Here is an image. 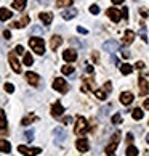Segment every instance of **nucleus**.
<instances>
[{
  "label": "nucleus",
  "instance_id": "nucleus-1",
  "mask_svg": "<svg viewBox=\"0 0 149 156\" xmlns=\"http://www.w3.org/2000/svg\"><path fill=\"white\" fill-rule=\"evenodd\" d=\"M29 45H31V48L36 51L37 55H43L45 53V42H43V39L32 37V39H29Z\"/></svg>",
  "mask_w": 149,
  "mask_h": 156
},
{
  "label": "nucleus",
  "instance_id": "nucleus-2",
  "mask_svg": "<svg viewBox=\"0 0 149 156\" xmlns=\"http://www.w3.org/2000/svg\"><path fill=\"white\" fill-rule=\"evenodd\" d=\"M119 142H120V132H116L111 138V143L106 147V154L107 156H116V150L119 147Z\"/></svg>",
  "mask_w": 149,
  "mask_h": 156
},
{
  "label": "nucleus",
  "instance_id": "nucleus-3",
  "mask_svg": "<svg viewBox=\"0 0 149 156\" xmlns=\"http://www.w3.org/2000/svg\"><path fill=\"white\" fill-rule=\"evenodd\" d=\"M74 132H76L77 135H85V134H87V132H88V122H87V119L82 118V116H79Z\"/></svg>",
  "mask_w": 149,
  "mask_h": 156
},
{
  "label": "nucleus",
  "instance_id": "nucleus-4",
  "mask_svg": "<svg viewBox=\"0 0 149 156\" xmlns=\"http://www.w3.org/2000/svg\"><path fill=\"white\" fill-rule=\"evenodd\" d=\"M53 89L56 92H59V94H67V90H69V85H67V82L63 77H56L53 80Z\"/></svg>",
  "mask_w": 149,
  "mask_h": 156
},
{
  "label": "nucleus",
  "instance_id": "nucleus-5",
  "mask_svg": "<svg viewBox=\"0 0 149 156\" xmlns=\"http://www.w3.org/2000/svg\"><path fill=\"white\" fill-rule=\"evenodd\" d=\"M53 135H55V143H56V145L63 143V142L66 140V137H67L66 130L63 129V127H56V129L53 130Z\"/></svg>",
  "mask_w": 149,
  "mask_h": 156
},
{
  "label": "nucleus",
  "instance_id": "nucleus-6",
  "mask_svg": "<svg viewBox=\"0 0 149 156\" xmlns=\"http://www.w3.org/2000/svg\"><path fill=\"white\" fill-rule=\"evenodd\" d=\"M8 60H10V66H11V69H13L16 74H19V73H21V65H19L18 58H16V53H15V51L8 53Z\"/></svg>",
  "mask_w": 149,
  "mask_h": 156
},
{
  "label": "nucleus",
  "instance_id": "nucleus-7",
  "mask_svg": "<svg viewBox=\"0 0 149 156\" xmlns=\"http://www.w3.org/2000/svg\"><path fill=\"white\" fill-rule=\"evenodd\" d=\"M18 151L22 153L24 156H36L39 153H42V150H40V148H27L26 145H19L18 147Z\"/></svg>",
  "mask_w": 149,
  "mask_h": 156
},
{
  "label": "nucleus",
  "instance_id": "nucleus-8",
  "mask_svg": "<svg viewBox=\"0 0 149 156\" xmlns=\"http://www.w3.org/2000/svg\"><path fill=\"white\" fill-rule=\"evenodd\" d=\"M63 114H64V106H63L59 101L53 103V106H51V116L56 118V119H59Z\"/></svg>",
  "mask_w": 149,
  "mask_h": 156
},
{
  "label": "nucleus",
  "instance_id": "nucleus-9",
  "mask_svg": "<svg viewBox=\"0 0 149 156\" xmlns=\"http://www.w3.org/2000/svg\"><path fill=\"white\" fill-rule=\"evenodd\" d=\"M103 50H106L107 53H116L119 50V44L116 40H106V42L103 44Z\"/></svg>",
  "mask_w": 149,
  "mask_h": 156
},
{
  "label": "nucleus",
  "instance_id": "nucleus-10",
  "mask_svg": "<svg viewBox=\"0 0 149 156\" xmlns=\"http://www.w3.org/2000/svg\"><path fill=\"white\" fill-rule=\"evenodd\" d=\"M107 16H109L114 23H119L120 18H122V11L117 10V8H109L107 10Z\"/></svg>",
  "mask_w": 149,
  "mask_h": 156
},
{
  "label": "nucleus",
  "instance_id": "nucleus-11",
  "mask_svg": "<svg viewBox=\"0 0 149 156\" xmlns=\"http://www.w3.org/2000/svg\"><path fill=\"white\" fill-rule=\"evenodd\" d=\"M63 58H64V61L67 63H72V61H76L77 60V51L76 50H64V53H63Z\"/></svg>",
  "mask_w": 149,
  "mask_h": 156
},
{
  "label": "nucleus",
  "instance_id": "nucleus-12",
  "mask_svg": "<svg viewBox=\"0 0 149 156\" xmlns=\"http://www.w3.org/2000/svg\"><path fill=\"white\" fill-rule=\"evenodd\" d=\"M138 84H140V94H141V95H146L147 92H149V84H147L146 77L140 76V77H138Z\"/></svg>",
  "mask_w": 149,
  "mask_h": 156
},
{
  "label": "nucleus",
  "instance_id": "nucleus-13",
  "mask_svg": "<svg viewBox=\"0 0 149 156\" xmlns=\"http://www.w3.org/2000/svg\"><path fill=\"white\" fill-rule=\"evenodd\" d=\"M26 79H27V82H29L31 85H34V87H37V85L40 84V77L37 76L36 73H26Z\"/></svg>",
  "mask_w": 149,
  "mask_h": 156
},
{
  "label": "nucleus",
  "instance_id": "nucleus-14",
  "mask_svg": "<svg viewBox=\"0 0 149 156\" xmlns=\"http://www.w3.org/2000/svg\"><path fill=\"white\" fill-rule=\"evenodd\" d=\"M76 147H77L79 151H82V153H87V151H88V148H90L88 142L85 140V138H79V140L76 142Z\"/></svg>",
  "mask_w": 149,
  "mask_h": 156
},
{
  "label": "nucleus",
  "instance_id": "nucleus-15",
  "mask_svg": "<svg viewBox=\"0 0 149 156\" xmlns=\"http://www.w3.org/2000/svg\"><path fill=\"white\" fill-rule=\"evenodd\" d=\"M131 101H133V94H131V92H124V94H120V103H122V105H130Z\"/></svg>",
  "mask_w": 149,
  "mask_h": 156
},
{
  "label": "nucleus",
  "instance_id": "nucleus-16",
  "mask_svg": "<svg viewBox=\"0 0 149 156\" xmlns=\"http://www.w3.org/2000/svg\"><path fill=\"white\" fill-rule=\"evenodd\" d=\"M135 40V32L133 31H125V34H124V40H122V44L125 45V47H127V45H130L131 42H133Z\"/></svg>",
  "mask_w": 149,
  "mask_h": 156
},
{
  "label": "nucleus",
  "instance_id": "nucleus-17",
  "mask_svg": "<svg viewBox=\"0 0 149 156\" xmlns=\"http://www.w3.org/2000/svg\"><path fill=\"white\" fill-rule=\"evenodd\" d=\"M39 18H40V21L43 23V24H51V21H53V15L50 13V11H43V13H40L39 15Z\"/></svg>",
  "mask_w": 149,
  "mask_h": 156
},
{
  "label": "nucleus",
  "instance_id": "nucleus-18",
  "mask_svg": "<svg viewBox=\"0 0 149 156\" xmlns=\"http://www.w3.org/2000/svg\"><path fill=\"white\" fill-rule=\"evenodd\" d=\"M61 44H63V39L59 36H53V37H51V40H50V48L51 50H56Z\"/></svg>",
  "mask_w": 149,
  "mask_h": 156
},
{
  "label": "nucleus",
  "instance_id": "nucleus-19",
  "mask_svg": "<svg viewBox=\"0 0 149 156\" xmlns=\"http://www.w3.org/2000/svg\"><path fill=\"white\" fill-rule=\"evenodd\" d=\"M61 16H63L64 20H72V18H76V16H77V10H76V8H69V10L63 11Z\"/></svg>",
  "mask_w": 149,
  "mask_h": 156
},
{
  "label": "nucleus",
  "instance_id": "nucleus-20",
  "mask_svg": "<svg viewBox=\"0 0 149 156\" xmlns=\"http://www.w3.org/2000/svg\"><path fill=\"white\" fill-rule=\"evenodd\" d=\"M11 16H13V13H11L8 8H0V21H7Z\"/></svg>",
  "mask_w": 149,
  "mask_h": 156
},
{
  "label": "nucleus",
  "instance_id": "nucleus-21",
  "mask_svg": "<svg viewBox=\"0 0 149 156\" xmlns=\"http://www.w3.org/2000/svg\"><path fill=\"white\" fill-rule=\"evenodd\" d=\"M11 150V145L8 140H3V138H0V151L2 153H10Z\"/></svg>",
  "mask_w": 149,
  "mask_h": 156
},
{
  "label": "nucleus",
  "instance_id": "nucleus-22",
  "mask_svg": "<svg viewBox=\"0 0 149 156\" xmlns=\"http://www.w3.org/2000/svg\"><path fill=\"white\" fill-rule=\"evenodd\" d=\"M27 23H29V16H24L22 20H19V21H15L11 26L16 27V29H21V27H24V26L27 24Z\"/></svg>",
  "mask_w": 149,
  "mask_h": 156
},
{
  "label": "nucleus",
  "instance_id": "nucleus-23",
  "mask_svg": "<svg viewBox=\"0 0 149 156\" xmlns=\"http://www.w3.org/2000/svg\"><path fill=\"white\" fill-rule=\"evenodd\" d=\"M0 132H7V116L3 111H0Z\"/></svg>",
  "mask_w": 149,
  "mask_h": 156
},
{
  "label": "nucleus",
  "instance_id": "nucleus-24",
  "mask_svg": "<svg viewBox=\"0 0 149 156\" xmlns=\"http://www.w3.org/2000/svg\"><path fill=\"white\" fill-rule=\"evenodd\" d=\"M26 3H27L26 0H13V8L21 11V10H24V8H26Z\"/></svg>",
  "mask_w": 149,
  "mask_h": 156
},
{
  "label": "nucleus",
  "instance_id": "nucleus-25",
  "mask_svg": "<svg viewBox=\"0 0 149 156\" xmlns=\"http://www.w3.org/2000/svg\"><path fill=\"white\" fill-rule=\"evenodd\" d=\"M131 116H133L135 121H141L144 114H143V109H141V108H135V109H133V113H131Z\"/></svg>",
  "mask_w": 149,
  "mask_h": 156
},
{
  "label": "nucleus",
  "instance_id": "nucleus-26",
  "mask_svg": "<svg viewBox=\"0 0 149 156\" xmlns=\"http://www.w3.org/2000/svg\"><path fill=\"white\" fill-rule=\"evenodd\" d=\"M72 2H74V0H58V2H56V7H58V8L71 7V5H72Z\"/></svg>",
  "mask_w": 149,
  "mask_h": 156
},
{
  "label": "nucleus",
  "instance_id": "nucleus-27",
  "mask_svg": "<svg viewBox=\"0 0 149 156\" xmlns=\"http://www.w3.org/2000/svg\"><path fill=\"white\" fill-rule=\"evenodd\" d=\"M120 71H122V74H125V76H128V74H131V71H133V68L130 65H127V63H124V65L120 66Z\"/></svg>",
  "mask_w": 149,
  "mask_h": 156
},
{
  "label": "nucleus",
  "instance_id": "nucleus-28",
  "mask_svg": "<svg viewBox=\"0 0 149 156\" xmlns=\"http://www.w3.org/2000/svg\"><path fill=\"white\" fill-rule=\"evenodd\" d=\"M22 63H24L26 66H32L34 65V58L31 53H24V60H22Z\"/></svg>",
  "mask_w": 149,
  "mask_h": 156
},
{
  "label": "nucleus",
  "instance_id": "nucleus-29",
  "mask_svg": "<svg viewBox=\"0 0 149 156\" xmlns=\"http://www.w3.org/2000/svg\"><path fill=\"white\" fill-rule=\"evenodd\" d=\"M140 36L144 42H147V34H146V24L144 23H141V26H140Z\"/></svg>",
  "mask_w": 149,
  "mask_h": 156
},
{
  "label": "nucleus",
  "instance_id": "nucleus-30",
  "mask_svg": "<svg viewBox=\"0 0 149 156\" xmlns=\"http://www.w3.org/2000/svg\"><path fill=\"white\" fill-rule=\"evenodd\" d=\"M125 153H127V156H138V148L133 147V145H130Z\"/></svg>",
  "mask_w": 149,
  "mask_h": 156
},
{
  "label": "nucleus",
  "instance_id": "nucleus-31",
  "mask_svg": "<svg viewBox=\"0 0 149 156\" xmlns=\"http://www.w3.org/2000/svg\"><path fill=\"white\" fill-rule=\"evenodd\" d=\"M74 71H76V69H74V66H71V65H66V66L61 68L63 74H74Z\"/></svg>",
  "mask_w": 149,
  "mask_h": 156
},
{
  "label": "nucleus",
  "instance_id": "nucleus-32",
  "mask_svg": "<svg viewBox=\"0 0 149 156\" xmlns=\"http://www.w3.org/2000/svg\"><path fill=\"white\" fill-rule=\"evenodd\" d=\"M36 119H37L36 116H26L24 119L21 121V124H22V126H29V124H31V122H34Z\"/></svg>",
  "mask_w": 149,
  "mask_h": 156
},
{
  "label": "nucleus",
  "instance_id": "nucleus-33",
  "mask_svg": "<svg viewBox=\"0 0 149 156\" xmlns=\"http://www.w3.org/2000/svg\"><path fill=\"white\" fill-rule=\"evenodd\" d=\"M96 97H98V100H106V97H107V92L103 89V90H96Z\"/></svg>",
  "mask_w": 149,
  "mask_h": 156
},
{
  "label": "nucleus",
  "instance_id": "nucleus-34",
  "mask_svg": "<svg viewBox=\"0 0 149 156\" xmlns=\"http://www.w3.org/2000/svg\"><path fill=\"white\" fill-rule=\"evenodd\" d=\"M31 34H37V36H42V34H43V27H40V26H34L32 29H31Z\"/></svg>",
  "mask_w": 149,
  "mask_h": 156
},
{
  "label": "nucleus",
  "instance_id": "nucleus-35",
  "mask_svg": "<svg viewBox=\"0 0 149 156\" xmlns=\"http://www.w3.org/2000/svg\"><path fill=\"white\" fill-rule=\"evenodd\" d=\"M24 138L27 142H32L34 140V130H26L24 132Z\"/></svg>",
  "mask_w": 149,
  "mask_h": 156
},
{
  "label": "nucleus",
  "instance_id": "nucleus-36",
  "mask_svg": "<svg viewBox=\"0 0 149 156\" xmlns=\"http://www.w3.org/2000/svg\"><path fill=\"white\" fill-rule=\"evenodd\" d=\"M5 92H7V94H13V92H15V85L7 82V84H5Z\"/></svg>",
  "mask_w": 149,
  "mask_h": 156
},
{
  "label": "nucleus",
  "instance_id": "nucleus-37",
  "mask_svg": "<svg viewBox=\"0 0 149 156\" xmlns=\"http://www.w3.org/2000/svg\"><path fill=\"white\" fill-rule=\"evenodd\" d=\"M120 122H122V116H120V113L114 114V116H112V124H120Z\"/></svg>",
  "mask_w": 149,
  "mask_h": 156
},
{
  "label": "nucleus",
  "instance_id": "nucleus-38",
  "mask_svg": "<svg viewBox=\"0 0 149 156\" xmlns=\"http://www.w3.org/2000/svg\"><path fill=\"white\" fill-rule=\"evenodd\" d=\"M90 13L98 15L100 13V7H98V5H91V7H90Z\"/></svg>",
  "mask_w": 149,
  "mask_h": 156
},
{
  "label": "nucleus",
  "instance_id": "nucleus-39",
  "mask_svg": "<svg viewBox=\"0 0 149 156\" xmlns=\"http://www.w3.org/2000/svg\"><path fill=\"white\" fill-rule=\"evenodd\" d=\"M15 53L22 55V53H24V47H22V45H16V47H15Z\"/></svg>",
  "mask_w": 149,
  "mask_h": 156
},
{
  "label": "nucleus",
  "instance_id": "nucleus-40",
  "mask_svg": "<svg viewBox=\"0 0 149 156\" xmlns=\"http://www.w3.org/2000/svg\"><path fill=\"white\" fill-rule=\"evenodd\" d=\"M140 15L143 16V18H147V16H149V11H147V8H140Z\"/></svg>",
  "mask_w": 149,
  "mask_h": 156
},
{
  "label": "nucleus",
  "instance_id": "nucleus-41",
  "mask_svg": "<svg viewBox=\"0 0 149 156\" xmlns=\"http://www.w3.org/2000/svg\"><path fill=\"white\" fill-rule=\"evenodd\" d=\"M77 32H79V34H85V36L88 34V31L85 29V27H82V26H79V27H77Z\"/></svg>",
  "mask_w": 149,
  "mask_h": 156
},
{
  "label": "nucleus",
  "instance_id": "nucleus-42",
  "mask_svg": "<svg viewBox=\"0 0 149 156\" xmlns=\"http://www.w3.org/2000/svg\"><path fill=\"white\" fill-rule=\"evenodd\" d=\"M109 109H111V106H106V108H101V111H100V113H101V116H106V113H107V111H109Z\"/></svg>",
  "mask_w": 149,
  "mask_h": 156
},
{
  "label": "nucleus",
  "instance_id": "nucleus-43",
  "mask_svg": "<svg viewBox=\"0 0 149 156\" xmlns=\"http://www.w3.org/2000/svg\"><path fill=\"white\" fill-rule=\"evenodd\" d=\"M122 15H124V18H125V20H128V8H127V7H124Z\"/></svg>",
  "mask_w": 149,
  "mask_h": 156
},
{
  "label": "nucleus",
  "instance_id": "nucleus-44",
  "mask_svg": "<svg viewBox=\"0 0 149 156\" xmlns=\"http://www.w3.org/2000/svg\"><path fill=\"white\" fill-rule=\"evenodd\" d=\"M111 61L114 63V65H116V66H119V60L116 58V56H114V53H111Z\"/></svg>",
  "mask_w": 149,
  "mask_h": 156
},
{
  "label": "nucleus",
  "instance_id": "nucleus-45",
  "mask_svg": "<svg viewBox=\"0 0 149 156\" xmlns=\"http://www.w3.org/2000/svg\"><path fill=\"white\" fill-rule=\"evenodd\" d=\"M3 37H5V40H10L11 39V32L10 31H5L3 32Z\"/></svg>",
  "mask_w": 149,
  "mask_h": 156
},
{
  "label": "nucleus",
  "instance_id": "nucleus-46",
  "mask_svg": "<svg viewBox=\"0 0 149 156\" xmlns=\"http://www.w3.org/2000/svg\"><path fill=\"white\" fill-rule=\"evenodd\" d=\"M103 89H104L106 92H111V89H112V87H111V82H106V84H104V87H103Z\"/></svg>",
  "mask_w": 149,
  "mask_h": 156
},
{
  "label": "nucleus",
  "instance_id": "nucleus-47",
  "mask_svg": "<svg viewBox=\"0 0 149 156\" xmlns=\"http://www.w3.org/2000/svg\"><path fill=\"white\" fill-rule=\"evenodd\" d=\"M93 71H95V68L91 66V65H88V66H87V73H88V74H93Z\"/></svg>",
  "mask_w": 149,
  "mask_h": 156
},
{
  "label": "nucleus",
  "instance_id": "nucleus-48",
  "mask_svg": "<svg viewBox=\"0 0 149 156\" xmlns=\"http://www.w3.org/2000/svg\"><path fill=\"white\" fill-rule=\"evenodd\" d=\"M136 68H138V69H143V68H144V63H143V61H138V63H136Z\"/></svg>",
  "mask_w": 149,
  "mask_h": 156
},
{
  "label": "nucleus",
  "instance_id": "nucleus-49",
  "mask_svg": "<svg viewBox=\"0 0 149 156\" xmlns=\"http://www.w3.org/2000/svg\"><path fill=\"white\" fill-rule=\"evenodd\" d=\"M143 106H144L146 109H149V98H147V100H144V103H143Z\"/></svg>",
  "mask_w": 149,
  "mask_h": 156
},
{
  "label": "nucleus",
  "instance_id": "nucleus-50",
  "mask_svg": "<svg viewBox=\"0 0 149 156\" xmlns=\"http://www.w3.org/2000/svg\"><path fill=\"white\" fill-rule=\"evenodd\" d=\"M127 142H133V135L131 134H127Z\"/></svg>",
  "mask_w": 149,
  "mask_h": 156
},
{
  "label": "nucleus",
  "instance_id": "nucleus-51",
  "mask_svg": "<svg viewBox=\"0 0 149 156\" xmlns=\"http://www.w3.org/2000/svg\"><path fill=\"white\" fill-rule=\"evenodd\" d=\"M93 60L95 61H100V55L98 53H93Z\"/></svg>",
  "mask_w": 149,
  "mask_h": 156
},
{
  "label": "nucleus",
  "instance_id": "nucleus-52",
  "mask_svg": "<svg viewBox=\"0 0 149 156\" xmlns=\"http://www.w3.org/2000/svg\"><path fill=\"white\" fill-rule=\"evenodd\" d=\"M112 2L116 3V5H120V3H124V0H112Z\"/></svg>",
  "mask_w": 149,
  "mask_h": 156
},
{
  "label": "nucleus",
  "instance_id": "nucleus-53",
  "mask_svg": "<svg viewBox=\"0 0 149 156\" xmlns=\"http://www.w3.org/2000/svg\"><path fill=\"white\" fill-rule=\"evenodd\" d=\"M146 143H149V134L146 135Z\"/></svg>",
  "mask_w": 149,
  "mask_h": 156
},
{
  "label": "nucleus",
  "instance_id": "nucleus-54",
  "mask_svg": "<svg viewBox=\"0 0 149 156\" xmlns=\"http://www.w3.org/2000/svg\"><path fill=\"white\" fill-rule=\"evenodd\" d=\"M147 79H149V74H147Z\"/></svg>",
  "mask_w": 149,
  "mask_h": 156
}]
</instances>
